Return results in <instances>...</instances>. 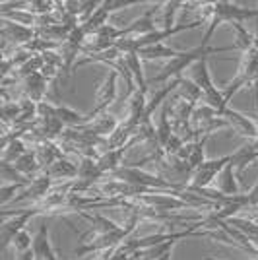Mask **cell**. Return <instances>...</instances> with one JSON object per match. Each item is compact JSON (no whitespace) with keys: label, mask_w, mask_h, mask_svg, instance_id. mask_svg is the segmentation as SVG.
Returning a JSON list of instances; mask_svg holds the SVG:
<instances>
[{"label":"cell","mask_w":258,"mask_h":260,"mask_svg":"<svg viewBox=\"0 0 258 260\" xmlns=\"http://www.w3.org/2000/svg\"><path fill=\"white\" fill-rule=\"evenodd\" d=\"M233 49H239L237 45H231V47H202V45H198V47H194L190 51H181V54L177 56V58H173L169 62H165V66L162 68V72L157 74V76L151 80V84H159V82H171L175 78H181L183 76V72L186 68H192V64H196L198 60H202V58H210L212 54H217V53H227V51H233Z\"/></svg>","instance_id":"1"},{"label":"cell","mask_w":258,"mask_h":260,"mask_svg":"<svg viewBox=\"0 0 258 260\" xmlns=\"http://www.w3.org/2000/svg\"><path fill=\"white\" fill-rule=\"evenodd\" d=\"M250 18H258V8H243V6L227 2V0L214 2V18L206 27L202 47L210 45L212 35L215 33L217 25H221V23H243L245 20H250Z\"/></svg>","instance_id":"2"},{"label":"cell","mask_w":258,"mask_h":260,"mask_svg":"<svg viewBox=\"0 0 258 260\" xmlns=\"http://www.w3.org/2000/svg\"><path fill=\"white\" fill-rule=\"evenodd\" d=\"M111 179H117V181H122V183L134 184V186H142V188L159 190V192H175V190H183V188H179L177 184L169 183V181H167L165 177H162V175L144 171V169L134 167V165H124V167H120L117 173L111 175Z\"/></svg>","instance_id":"3"},{"label":"cell","mask_w":258,"mask_h":260,"mask_svg":"<svg viewBox=\"0 0 258 260\" xmlns=\"http://www.w3.org/2000/svg\"><path fill=\"white\" fill-rule=\"evenodd\" d=\"M258 84V51L256 49H250L243 53L241 58V66L237 70V76L229 82V86L225 89V101L229 103L231 98L235 95L241 87L245 86H256Z\"/></svg>","instance_id":"4"},{"label":"cell","mask_w":258,"mask_h":260,"mask_svg":"<svg viewBox=\"0 0 258 260\" xmlns=\"http://www.w3.org/2000/svg\"><path fill=\"white\" fill-rule=\"evenodd\" d=\"M117 95H118V72L117 70H111L105 80H103V84L97 87L95 91V105L93 109L87 113V122H91L93 119H97L99 115H103V113H107V109L117 101Z\"/></svg>","instance_id":"5"},{"label":"cell","mask_w":258,"mask_h":260,"mask_svg":"<svg viewBox=\"0 0 258 260\" xmlns=\"http://www.w3.org/2000/svg\"><path fill=\"white\" fill-rule=\"evenodd\" d=\"M231 161V155H223L219 159H206L196 171L192 173L190 184L192 188H210L217 181V177L225 169V165Z\"/></svg>","instance_id":"6"},{"label":"cell","mask_w":258,"mask_h":260,"mask_svg":"<svg viewBox=\"0 0 258 260\" xmlns=\"http://www.w3.org/2000/svg\"><path fill=\"white\" fill-rule=\"evenodd\" d=\"M53 188H54V181L43 171V173L37 175L31 183L27 184L22 192L14 198V202H12V204L22 202V200H31V206L33 204H39L41 200H45V198L49 196V192H51Z\"/></svg>","instance_id":"7"},{"label":"cell","mask_w":258,"mask_h":260,"mask_svg":"<svg viewBox=\"0 0 258 260\" xmlns=\"http://www.w3.org/2000/svg\"><path fill=\"white\" fill-rule=\"evenodd\" d=\"M2 37H4V43H12L14 47H27L37 39V29L2 20Z\"/></svg>","instance_id":"8"},{"label":"cell","mask_w":258,"mask_h":260,"mask_svg":"<svg viewBox=\"0 0 258 260\" xmlns=\"http://www.w3.org/2000/svg\"><path fill=\"white\" fill-rule=\"evenodd\" d=\"M221 119H225L229 122V126L231 128H235L241 136H245L248 140H258V124L256 120L248 119L247 115H243V113H239L235 109L227 107L223 113H221Z\"/></svg>","instance_id":"9"},{"label":"cell","mask_w":258,"mask_h":260,"mask_svg":"<svg viewBox=\"0 0 258 260\" xmlns=\"http://www.w3.org/2000/svg\"><path fill=\"white\" fill-rule=\"evenodd\" d=\"M162 4H153L151 8H148V10L142 14L140 18H136L134 22H130L126 27H120V31H122V39H124V37H144V35H150V33L155 31L153 14L162 8Z\"/></svg>","instance_id":"10"},{"label":"cell","mask_w":258,"mask_h":260,"mask_svg":"<svg viewBox=\"0 0 258 260\" xmlns=\"http://www.w3.org/2000/svg\"><path fill=\"white\" fill-rule=\"evenodd\" d=\"M118 126H120V120H118L115 115L103 113V115H99V117L93 119L91 122L80 126L78 130L87 132V134H93V136H99V138H109V136H113V134L117 132Z\"/></svg>","instance_id":"11"},{"label":"cell","mask_w":258,"mask_h":260,"mask_svg":"<svg viewBox=\"0 0 258 260\" xmlns=\"http://www.w3.org/2000/svg\"><path fill=\"white\" fill-rule=\"evenodd\" d=\"M47 89H49V80L41 72L31 74V76H27L23 80V99H29L33 103L45 101Z\"/></svg>","instance_id":"12"},{"label":"cell","mask_w":258,"mask_h":260,"mask_svg":"<svg viewBox=\"0 0 258 260\" xmlns=\"http://www.w3.org/2000/svg\"><path fill=\"white\" fill-rule=\"evenodd\" d=\"M258 159V142H248L245 146H241L235 153H231V163L235 165L237 177H243V173L247 171L248 165Z\"/></svg>","instance_id":"13"},{"label":"cell","mask_w":258,"mask_h":260,"mask_svg":"<svg viewBox=\"0 0 258 260\" xmlns=\"http://www.w3.org/2000/svg\"><path fill=\"white\" fill-rule=\"evenodd\" d=\"M35 150V155H37V161H39V165L45 169H49L53 163H56L58 159H62L64 155V150H62V146H58L56 142H51V140H45L41 142L39 146H35L33 148Z\"/></svg>","instance_id":"14"},{"label":"cell","mask_w":258,"mask_h":260,"mask_svg":"<svg viewBox=\"0 0 258 260\" xmlns=\"http://www.w3.org/2000/svg\"><path fill=\"white\" fill-rule=\"evenodd\" d=\"M45 173L49 175L53 181H60V183H70L78 179V165L72 163L70 159H58L56 163H53L49 169H45Z\"/></svg>","instance_id":"15"},{"label":"cell","mask_w":258,"mask_h":260,"mask_svg":"<svg viewBox=\"0 0 258 260\" xmlns=\"http://www.w3.org/2000/svg\"><path fill=\"white\" fill-rule=\"evenodd\" d=\"M105 173L101 171L99 163L93 157H80L78 163V179L76 181H82L87 184H99V179H103Z\"/></svg>","instance_id":"16"},{"label":"cell","mask_w":258,"mask_h":260,"mask_svg":"<svg viewBox=\"0 0 258 260\" xmlns=\"http://www.w3.org/2000/svg\"><path fill=\"white\" fill-rule=\"evenodd\" d=\"M217 190L225 196H237L241 194V186L237 181L235 165L229 161L225 165V169L221 171V175L217 177Z\"/></svg>","instance_id":"17"},{"label":"cell","mask_w":258,"mask_h":260,"mask_svg":"<svg viewBox=\"0 0 258 260\" xmlns=\"http://www.w3.org/2000/svg\"><path fill=\"white\" fill-rule=\"evenodd\" d=\"M33 252H35V258L37 260H45L49 258L51 254H54L51 239H49V225L45 221L39 225L37 233L33 235Z\"/></svg>","instance_id":"18"},{"label":"cell","mask_w":258,"mask_h":260,"mask_svg":"<svg viewBox=\"0 0 258 260\" xmlns=\"http://www.w3.org/2000/svg\"><path fill=\"white\" fill-rule=\"evenodd\" d=\"M177 98L184 99V101H188V103H192V105L204 103V93H202L200 87L196 86V82H194L192 78H184V76L179 78Z\"/></svg>","instance_id":"19"},{"label":"cell","mask_w":258,"mask_h":260,"mask_svg":"<svg viewBox=\"0 0 258 260\" xmlns=\"http://www.w3.org/2000/svg\"><path fill=\"white\" fill-rule=\"evenodd\" d=\"M12 167H14L18 173H22L23 177H27V179H35L37 175L43 173V167L37 161L35 150H29L27 153H23L18 161L12 163Z\"/></svg>","instance_id":"20"},{"label":"cell","mask_w":258,"mask_h":260,"mask_svg":"<svg viewBox=\"0 0 258 260\" xmlns=\"http://www.w3.org/2000/svg\"><path fill=\"white\" fill-rule=\"evenodd\" d=\"M124 64H126V68H128L130 76L134 78L136 87H138L140 91H144V93H148V82H146V78H144V66H142L140 53L124 54Z\"/></svg>","instance_id":"21"},{"label":"cell","mask_w":258,"mask_h":260,"mask_svg":"<svg viewBox=\"0 0 258 260\" xmlns=\"http://www.w3.org/2000/svg\"><path fill=\"white\" fill-rule=\"evenodd\" d=\"M126 150H128V148L109 150V152L101 153L99 159H97L99 167H101V171H103L105 175H113V173H117L120 167H124L122 159H124V152H126Z\"/></svg>","instance_id":"22"},{"label":"cell","mask_w":258,"mask_h":260,"mask_svg":"<svg viewBox=\"0 0 258 260\" xmlns=\"http://www.w3.org/2000/svg\"><path fill=\"white\" fill-rule=\"evenodd\" d=\"M80 216L91 223V231H93V233H97V235L113 233V231H118V229L122 228V225H117L113 219L101 216V214H87V212H80Z\"/></svg>","instance_id":"23"},{"label":"cell","mask_w":258,"mask_h":260,"mask_svg":"<svg viewBox=\"0 0 258 260\" xmlns=\"http://www.w3.org/2000/svg\"><path fill=\"white\" fill-rule=\"evenodd\" d=\"M179 54H181V51L171 49V47H167L165 43L153 45V47H146V49H142L140 51L142 60H159V58H165V60L169 62V60H173V58H177Z\"/></svg>","instance_id":"24"},{"label":"cell","mask_w":258,"mask_h":260,"mask_svg":"<svg viewBox=\"0 0 258 260\" xmlns=\"http://www.w3.org/2000/svg\"><path fill=\"white\" fill-rule=\"evenodd\" d=\"M190 72H192V80L196 82V86L202 89V93L215 86L214 80H212V74H210V68H208V58H202L196 64H192Z\"/></svg>","instance_id":"25"},{"label":"cell","mask_w":258,"mask_h":260,"mask_svg":"<svg viewBox=\"0 0 258 260\" xmlns=\"http://www.w3.org/2000/svg\"><path fill=\"white\" fill-rule=\"evenodd\" d=\"M155 132H157V140H159V146H162V148L167 146V142L171 140V136L175 134V132H173L171 117H169V101L163 105L162 115H159V122H157V126H155Z\"/></svg>","instance_id":"26"},{"label":"cell","mask_w":258,"mask_h":260,"mask_svg":"<svg viewBox=\"0 0 258 260\" xmlns=\"http://www.w3.org/2000/svg\"><path fill=\"white\" fill-rule=\"evenodd\" d=\"M186 6V2H177V0H169V2H163L162 4V10H163V27L162 29H173L177 22H175V16H177V12L184 8Z\"/></svg>","instance_id":"27"},{"label":"cell","mask_w":258,"mask_h":260,"mask_svg":"<svg viewBox=\"0 0 258 260\" xmlns=\"http://www.w3.org/2000/svg\"><path fill=\"white\" fill-rule=\"evenodd\" d=\"M208 138H210V136H204V138L192 140V150H190V155H188V159H186V163L190 165V169H192V171H196V169L206 161L204 146H206V142H208Z\"/></svg>","instance_id":"28"},{"label":"cell","mask_w":258,"mask_h":260,"mask_svg":"<svg viewBox=\"0 0 258 260\" xmlns=\"http://www.w3.org/2000/svg\"><path fill=\"white\" fill-rule=\"evenodd\" d=\"M12 247L16 249V252H25V250L33 249V235L27 229H23V231H20V233L14 237Z\"/></svg>","instance_id":"29"},{"label":"cell","mask_w":258,"mask_h":260,"mask_svg":"<svg viewBox=\"0 0 258 260\" xmlns=\"http://www.w3.org/2000/svg\"><path fill=\"white\" fill-rule=\"evenodd\" d=\"M233 202H237V204H243V206L247 208V206H250V208H258V181H256V184L248 190L247 194H237V196H233Z\"/></svg>","instance_id":"30"},{"label":"cell","mask_w":258,"mask_h":260,"mask_svg":"<svg viewBox=\"0 0 258 260\" xmlns=\"http://www.w3.org/2000/svg\"><path fill=\"white\" fill-rule=\"evenodd\" d=\"M27 184H2V192H0V202H2V206H8L14 202V198H16V192L18 190H23Z\"/></svg>","instance_id":"31"},{"label":"cell","mask_w":258,"mask_h":260,"mask_svg":"<svg viewBox=\"0 0 258 260\" xmlns=\"http://www.w3.org/2000/svg\"><path fill=\"white\" fill-rule=\"evenodd\" d=\"M136 4H138L136 0H105V2H103V6H105V10H107L109 14L122 10V8H132V6H136Z\"/></svg>","instance_id":"32"},{"label":"cell","mask_w":258,"mask_h":260,"mask_svg":"<svg viewBox=\"0 0 258 260\" xmlns=\"http://www.w3.org/2000/svg\"><path fill=\"white\" fill-rule=\"evenodd\" d=\"M16 260H37V258H35L33 249H29L25 250V252H16Z\"/></svg>","instance_id":"33"},{"label":"cell","mask_w":258,"mask_h":260,"mask_svg":"<svg viewBox=\"0 0 258 260\" xmlns=\"http://www.w3.org/2000/svg\"><path fill=\"white\" fill-rule=\"evenodd\" d=\"M171 254L173 252H169V254H165V256H162V258H157V260H171Z\"/></svg>","instance_id":"34"},{"label":"cell","mask_w":258,"mask_h":260,"mask_svg":"<svg viewBox=\"0 0 258 260\" xmlns=\"http://www.w3.org/2000/svg\"><path fill=\"white\" fill-rule=\"evenodd\" d=\"M204 260H215V258H210V256H208V258H204Z\"/></svg>","instance_id":"35"}]
</instances>
